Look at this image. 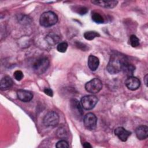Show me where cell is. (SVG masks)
Wrapping results in <instances>:
<instances>
[{
    "label": "cell",
    "mask_w": 148,
    "mask_h": 148,
    "mask_svg": "<svg viewBox=\"0 0 148 148\" xmlns=\"http://www.w3.org/2000/svg\"><path fill=\"white\" fill-rule=\"evenodd\" d=\"M128 60L124 55L117 52L114 53L110 57L106 67L107 71L110 74H117L122 71L124 64Z\"/></svg>",
    "instance_id": "cell-1"
},
{
    "label": "cell",
    "mask_w": 148,
    "mask_h": 148,
    "mask_svg": "<svg viewBox=\"0 0 148 148\" xmlns=\"http://www.w3.org/2000/svg\"><path fill=\"white\" fill-rule=\"evenodd\" d=\"M58 21L57 14L51 11L44 12L40 17V24L45 27H49L55 25Z\"/></svg>",
    "instance_id": "cell-2"
},
{
    "label": "cell",
    "mask_w": 148,
    "mask_h": 148,
    "mask_svg": "<svg viewBox=\"0 0 148 148\" xmlns=\"http://www.w3.org/2000/svg\"><path fill=\"white\" fill-rule=\"evenodd\" d=\"M102 88V82L97 78L92 79L85 84L86 90L91 94L98 93Z\"/></svg>",
    "instance_id": "cell-3"
},
{
    "label": "cell",
    "mask_w": 148,
    "mask_h": 148,
    "mask_svg": "<svg viewBox=\"0 0 148 148\" xmlns=\"http://www.w3.org/2000/svg\"><path fill=\"white\" fill-rule=\"evenodd\" d=\"M50 61L47 58L43 57L38 60L33 65V69L36 73L42 74L48 68Z\"/></svg>",
    "instance_id": "cell-4"
},
{
    "label": "cell",
    "mask_w": 148,
    "mask_h": 148,
    "mask_svg": "<svg viewBox=\"0 0 148 148\" xmlns=\"http://www.w3.org/2000/svg\"><path fill=\"white\" fill-rule=\"evenodd\" d=\"M98 98L93 95H85L81 99L80 103L83 108L86 110H91L94 108L98 102Z\"/></svg>",
    "instance_id": "cell-5"
},
{
    "label": "cell",
    "mask_w": 148,
    "mask_h": 148,
    "mask_svg": "<svg viewBox=\"0 0 148 148\" xmlns=\"http://www.w3.org/2000/svg\"><path fill=\"white\" fill-rule=\"evenodd\" d=\"M43 122L46 126L55 127L59 123V116L55 112H49L45 116Z\"/></svg>",
    "instance_id": "cell-6"
},
{
    "label": "cell",
    "mask_w": 148,
    "mask_h": 148,
    "mask_svg": "<svg viewBox=\"0 0 148 148\" xmlns=\"http://www.w3.org/2000/svg\"><path fill=\"white\" fill-rule=\"evenodd\" d=\"M83 122L85 127L88 130H94L97 127V118L92 113H88L83 118Z\"/></svg>",
    "instance_id": "cell-7"
},
{
    "label": "cell",
    "mask_w": 148,
    "mask_h": 148,
    "mask_svg": "<svg viewBox=\"0 0 148 148\" xmlns=\"http://www.w3.org/2000/svg\"><path fill=\"white\" fill-rule=\"evenodd\" d=\"M71 109L73 114L78 119H81L83 115V111L80 102L76 99L71 101Z\"/></svg>",
    "instance_id": "cell-8"
},
{
    "label": "cell",
    "mask_w": 148,
    "mask_h": 148,
    "mask_svg": "<svg viewBox=\"0 0 148 148\" xmlns=\"http://www.w3.org/2000/svg\"><path fill=\"white\" fill-rule=\"evenodd\" d=\"M125 84L128 89L134 91L137 90L140 87V82L139 79L136 77L130 76L126 79Z\"/></svg>",
    "instance_id": "cell-9"
},
{
    "label": "cell",
    "mask_w": 148,
    "mask_h": 148,
    "mask_svg": "<svg viewBox=\"0 0 148 148\" xmlns=\"http://www.w3.org/2000/svg\"><path fill=\"white\" fill-rule=\"evenodd\" d=\"M114 134L120 140L123 142H125L131 135V132L122 127H119L114 130Z\"/></svg>",
    "instance_id": "cell-10"
},
{
    "label": "cell",
    "mask_w": 148,
    "mask_h": 148,
    "mask_svg": "<svg viewBox=\"0 0 148 148\" xmlns=\"http://www.w3.org/2000/svg\"><path fill=\"white\" fill-rule=\"evenodd\" d=\"M17 96L18 99L24 102L30 101L33 98L32 93L29 91L25 90H18L17 92Z\"/></svg>",
    "instance_id": "cell-11"
},
{
    "label": "cell",
    "mask_w": 148,
    "mask_h": 148,
    "mask_svg": "<svg viewBox=\"0 0 148 148\" xmlns=\"http://www.w3.org/2000/svg\"><path fill=\"white\" fill-rule=\"evenodd\" d=\"M135 134L139 140L145 139L148 136V127L146 125H140L136 128Z\"/></svg>",
    "instance_id": "cell-12"
},
{
    "label": "cell",
    "mask_w": 148,
    "mask_h": 148,
    "mask_svg": "<svg viewBox=\"0 0 148 148\" xmlns=\"http://www.w3.org/2000/svg\"><path fill=\"white\" fill-rule=\"evenodd\" d=\"M91 2L96 5L109 9L114 8L118 3L117 1H92Z\"/></svg>",
    "instance_id": "cell-13"
},
{
    "label": "cell",
    "mask_w": 148,
    "mask_h": 148,
    "mask_svg": "<svg viewBox=\"0 0 148 148\" xmlns=\"http://www.w3.org/2000/svg\"><path fill=\"white\" fill-rule=\"evenodd\" d=\"M88 66L92 71L97 69L99 65V60L98 58L93 55H90L88 58Z\"/></svg>",
    "instance_id": "cell-14"
},
{
    "label": "cell",
    "mask_w": 148,
    "mask_h": 148,
    "mask_svg": "<svg viewBox=\"0 0 148 148\" xmlns=\"http://www.w3.org/2000/svg\"><path fill=\"white\" fill-rule=\"evenodd\" d=\"M13 86L12 79L8 76L2 77L0 82V88L1 90H6Z\"/></svg>",
    "instance_id": "cell-15"
},
{
    "label": "cell",
    "mask_w": 148,
    "mask_h": 148,
    "mask_svg": "<svg viewBox=\"0 0 148 148\" xmlns=\"http://www.w3.org/2000/svg\"><path fill=\"white\" fill-rule=\"evenodd\" d=\"M46 40L49 45L53 46L59 42V41L60 40V38L56 34L50 32L46 36Z\"/></svg>",
    "instance_id": "cell-16"
},
{
    "label": "cell",
    "mask_w": 148,
    "mask_h": 148,
    "mask_svg": "<svg viewBox=\"0 0 148 148\" xmlns=\"http://www.w3.org/2000/svg\"><path fill=\"white\" fill-rule=\"evenodd\" d=\"M135 67L132 64L129 63L128 61H127L124 64L121 71H123V73L128 77H130L132 76L134 72L135 71Z\"/></svg>",
    "instance_id": "cell-17"
},
{
    "label": "cell",
    "mask_w": 148,
    "mask_h": 148,
    "mask_svg": "<svg viewBox=\"0 0 148 148\" xmlns=\"http://www.w3.org/2000/svg\"><path fill=\"white\" fill-rule=\"evenodd\" d=\"M100 35L96 31H87L84 34V37L86 39L88 40H91L94 39L96 37L99 36Z\"/></svg>",
    "instance_id": "cell-18"
},
{
    "label": "cell",
    "mask_w": 148,
    "mask_h": 148,
    "mask_svg": "<svg viewBox=\"0 0 148 148\" xmlns=\"http://www.w3.org/2000/svg\"><path fill=\"white\" fill-rule=\"evenodd\" d=\"M92 20L98 24L103 23L104 22V19L102 16L98 13H93L92 14Z\"/></svg>",
    "instance_id": "cell-19"
},
{
    "label": "cell",
    "mask_w": 148,
    "mask_h": 148,
    "mask_svg": "<svg viewBox=\"0 0 148 148\" xmlns=\"http://www.w3.org/2000/svg\"><path fill=\"white\" fill-rule=\"evenodd\" d=\"M130 45L133 47H136L139 45V40L135 35H132L130 38Z\"/></svg>",
    "instance_id": "cell-20"
},
{
    "label": "cell",
    "mask_w": 148,
    "mask_h": 148,
    "mask_svg": "<svg viewBox=\"0 0 148 148\" xmlns=\"http://www.w3.org/2000/svg\"><path fill=\"white\" fill-rule=\"evenodd\" d=\"M68 48V43L65 42H62L58 43L57 46V50L60 53H65Z\"/></svg>",
    "instance_id": "cell-21"
},
{
    "label": "cell",
    "mask_w": 148,
    "mask_h": 148,
    "mask_svg": "<svg viewBox=\"0 0 148 148\" xmlns=\"http://www.w3.org/2000/svg\"><path fill=\"white\" fill-rule=\"evenodd\" d=\"M56 147L57 148H66V147H69V145L66 140H61L56 143Z\"/></svg>",
    "instance_id": "cell-22"
},
{
    "label": "cell",
    "mask_w": 148,
    "mask_h": 148,
    "mask_svg": "<svg viewBox=\"0 0 148 148\" xmlns=\"http://www.w3.org/2000/svg\"><path fill=\"white\" fill-rule=\"evenodd\" d=\"M23 73L21 71L17 70L14 72V77L18 81L21 80L23 78Z\"/></svg>",
    "instance_id": "cell-23"
},
{
    "label": "cell",
    "mask_w": 148,
    "mask_h": 148,
    "mask_svg": "<svg viewBox=\"0 0 148 148\" xmlns=\"http://www.w3.org/2000/svg\"><path fill=\"white\" fill-rule=\"evenodd\" d=\"M87 11H88V9L86 7H84V6H80L78 8L77 13L79 14H81V15H84L86 13H87Z\"/></svg>",
    "instance_id": "cell-24"
},
{
    "label": "cell",
    "mask_w": 148,
    "mask_h": 148,
    "mask_svg": "<svg viewBox=\"0 0 148 148\" xmlns=\"http://www.w3.org/2000/svg\"><path fill=\"white\" fill-rule=\"evenodd\" d=\"M44 92L46 95H47L50 97H53V92L52 90H51L50 88H45L44 89Z\"/></svg>",
    "instance_id": "cell-25"
},
{
    "label": "cell",
    "mask_w": 148,
    "mask_h": 148,
    "mask_svg": "<svg viewBox=\"0 0 148 148\" xmlns=\"http://www.w3.org/2000/svg\"><path fill=\"white\" fill-rule=\"evenodd\" d=\"M83 145V147H86V148L91 147V145H90L89 143H88V142H85V143H84Z\"/></svg>",
    "instance_id": "cell-26"
},
{
    "label": "cell",
    "mask_w": 148,
    "mask_h": 148,
    "mask_svg": "<svg viewBox=\"0 0 148 148\" xmlns=\"http://www.w3.org/2000/svg\"><path fill=\"white\" fill-rule=\"evenodd\" d=\"M147 78H148V75H146V76H145V83L146 86H147Z\"/></svg>",
    "instance_id": "cell-27"
}]
</instances>
